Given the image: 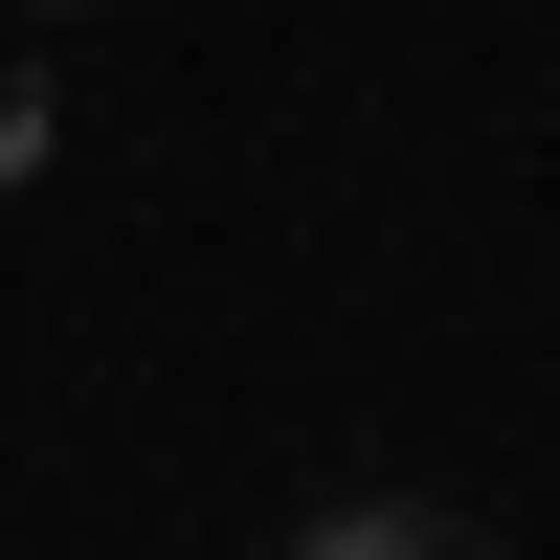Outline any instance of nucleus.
I'll return each mask as SVG.
<instances>
[]
</instances>
